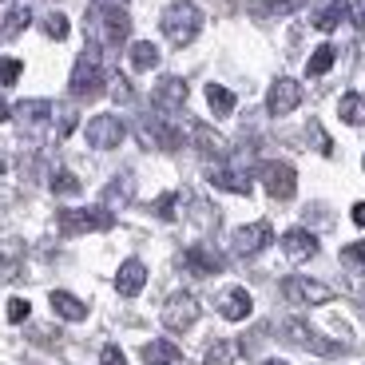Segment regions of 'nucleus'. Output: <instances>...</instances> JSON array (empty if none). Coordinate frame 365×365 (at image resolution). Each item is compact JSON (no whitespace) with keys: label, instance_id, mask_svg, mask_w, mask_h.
Returning <instances> with one entry per match:
<instances>
[{"label":"nucleus","instance_id":"1","mask_svg":"<svg viewBox=\"0 0 365 365\" xmlns=\"http://www.w3.org/2000/svg\"><path fill=\"white\" fill-rule=\"evenodd\" d=\"M103 83H108V72H103V52L96 44H88L80 52V60H76L72 68V83H68V91H72V100H91V96H100Z\"/></svg>","mask_w":365,"mask_h":365},{"label":"nucleus","instance_id":"28","mask_svg":"<svg viewBox=\"0 0 365 365\" xmlns=\"http://www.w3.org/2000/svg\"><path fill=\"white\" fill-rule=\"evenodd\" d=\"M207 103L215 115H230L235 111V91H227L222 83H207Z\"/></svg>","mask_w":365,"mask_h":365},{"label":"nucleus","instance_id":"24","mask_svg":"<svg viewBox=\"0 0 365 365\" xmlns=\"http://www.w3.org/2000/svg\"><path fill=\"white\" fill-rule=\"evenodd\" d=\"M20 262H24V242H20V238L0 242V278H16Z\"/></svg>","mask_w":365,"mask_h":365},{"label":"nucleus","instance_id":"22","mask_svg":"<svg viewBox=\"0 0 365 365\" xmlns=\"http://www.w3.org/2000/svg\"><path fill=\"white\" fill-rule=\"evenodd\" d=\"M182 354L175 341H147L143 346V365H179Z\"/></svg>","mask_w":365,"mask_h":365},{"label":"nucleus","instance_id":"4","mask_svg":"<svg viewBox=\"0 0 365 365\" xmlns=\"http://www.w3.org/2000/svg\"><path fill=\"white\" fill-rule=\"evenodd\" d=\"M195 322H199V302H195V294L179 290L163 302V326L171 329V334H187Z\"/></svg>","mask_w":365,"mask_h":365},{"label":"nucleus","instance_id":"33","mask_svg":"<svg viewBox=\"0 0 365 365\" xmlns=\"http://www.w3.org/2000/svg\"><path fill=\"white\" fill-rule=\"evenodd\" d=\"M44 32H48L52 40H64L68 32H72V24H68L64 12H48V16H44Z\"/></svg>","mask_w":365,"mask_h":365},{"label":"nucleus","instance_id":"46","mask_svg":"<svg viewBox=\"0 0 365 365\" xmlns=\"http://www.w3.org/2000/svg\"><path fill=\"white\" fill-rule=\"evenodd\" d=\"M361 163H365V159H361Z\"/></svg>","mask_w":365,"mask_h":365},{"label":"nucleus","instance_id":"3","mask_svg":"<svg viewBox=\"0 0 365 365\" xmlns=\"http://www.w3.org/2000/svg\"><path fill=\"white\" fill-rule=\"evenodd\" d=\"M115 215L108 207H80V210H60V230L64 235H88V230H111Z\"/></svg>","mask_w":365,"mask_h":365},{"label":"nucleus","instance_id":"11","mask_svg":"<svg viewBox=\"0 0 365 365\" xmlns=\"http://www.w3.org/2000/svg\"><path fill=\"white\" fill-rule=\"evenodd\" d=\"M302 103V88H298V80H274L270 83V96H266V111L270 115H290L294 108Z\"/></svg>","mask_w":365,"mask_h":365},{"label":"nucleus","instance_id":"37","mask_svg":"<svg viewBox=\"0 0 365 365\" xmlns=\"http://www.w3.org/2000/svg\"><path fill=\"white\" fill-rule=\"evenodd\" d=\"M76 131V111H60V119H56V135L68 139Z\"/></svg>","mask_w":365,"mask_h":365},{"label":"nucleus","instance_id":"35","mask_svg":"<svg viewBox=\"0 0 365 365\" xmlns=\"http://www.w3.org/2000/svg\"><path fill=\"white\" fill-rule=\"evenodd\" d=\"M175 207H179V195H159V199H155V215H159V219H175V215H179V210H175Z\"/></svg>","mask_w":365,"mask_h":365},{"label":"nucleus","instance_id":"9","mask_svg":"<svg viewBox=\"0 0 365 365\" xmlns=\"http://www.w3.org/2000/svg\"><path fill=\"white\" fill-rule=\"evenodd\" d=\"M282 294L290 302H298V306H322V302L334 298V290H329V286H322V282H314V278H286Z\"/></svg>","mask_w":365,"mask_h":365},{"label":"nucleus","instance_id":"40","mask_svg":"<svg viewBox=\"0 0 365 365\" xmlns=\"http://www.w3.org/2000/svg\"><path fill=\"white\" fill-rule=\"evenodd\" d=\"M111 83H115V88H111V96H115L119 103H123V100H131V83L123 80V76H111Z\"/></svg>","mask_w":365,"mask_h":365},{"label":"nucleus","instance_id":"6","mask_svg":"<svg viewBox=\"0 0 365 365\" xmlns=\"http://www.w3.org/2000/svg\"><path fill=\"white\" fill-rule=\"evenodd\" d=\"M282 334H286V341H294V346H302V349H310V354H322V357H338L341 354V346L338 341H326V338H318L306 322H298V318H290L282 326Z\"/></svg>","mask_w":365,"mask_h":365},{"label":"nucleus","instance_id":"15","mask_svg":"<svg viewBox=\"0 0 365 365\" xmlns=\"http://www.w3.org/2000/svg\"><path fill=\"white\" fill-rule=\"evenodd\" d=\"M250 310H255V302H250V294L242 290V286H230V290L219 294V314H222L227 322L250 318Z\"/></svg>","mask_w":365,"mask_h":365},{"label":"nucleus","instance_id":"30","mask_svg":"<svg viewBox=\"0 0 365 365\" xmlns=\"http://www.w3.org/2000/svg\"><path fill=\"white\" fill-rule=\"evenodd\" d=\"M235 341H210L207 346V357H202V365H230L235 361Z\"/></svg>","mask_w":365,"mask_h":365},{"label":"nucleus","instance_id":"39","mask_svg":"<svg viewBox=\"0 0 365 365\" xmlns=\"http://www.w3.org/2000/svg\"><path fill=\"white\" fill-rule=\"evenodd\" d=\"M28 310H32V306H28L24 298H12V302H9V322H24Z\"/></svg>","mask_w":365,"mask_h":365},{"label":"nucleus","instance_id":"38","mask_svg":"<svg viewBox=\"0 0 365 365\" xmlns=\"http://www.w3.org/2000/svg\"><path fill=\"white\" fill-rule=\"evenodd\" d=\"M100 365H128V357H123V349H119V346H103Z\"/></svg>","mask_w":365,"mask_h":365},{"label":"nucleus","instance_id":"32","mask_svg":"<svg viewBox=\"0 0 365 365\" xmlns=\"http://www.w3.org/2000/svg\"><path fill=\"white\" fill-rule=\"evenodd\" d=\"M341 266H346V270L365 274V238H361V242H349V247L341 250Z\"/></svg>","mask_w":365,"mask_h":365},{"label":"nucleus","instance_id":"25","mask_svg":"<svg viewBox=\"0 0 365 365\" xmlns=\"http://www.w3.org/2000/svg\"><path fill=\"white\" fill-rule=\"evenodd\" d=\"M338 115H341V123L361 128V123H365V91H346L341 103H338Z\"/></svg>","mask_w":365,"mask_h":365},{"label":"nucleus","instance_id":"13","mask_svg":"<svg viewBox=\"0 0 365 365\" xmlns=\"http://www.w3.org/2000/svg\"><path fill=\"white\" fill-rule=\"evenodd\" d=\"M282 250H286L290 262H310V258L318 255V238H314L310 230L294 227V230H286V235H282Z\"/></svg>","mask_w":365,"mask_h":365},{"label":"nucleus","instance_id":"5","mask_svg":"<svg viewBox=\"0 0 365 365\" xmlns=\"http://www.w3.org/2000/svg\"><path fill=\"white\" fill-rule=\"evenodd\" d=\"M274 242V230L270 222H250V227H238L235 238H230V250H235L238 258H255L258 250H266Z\"/></svg>","mask_w":365,"mask_h":365},{"label":"nucleus","instance_id":"23","mask_svg":"<svg viewBox=\"0 0 365 365\" xmlns=\"http://www.w3.org/2000/svg\"><path fill=\"white\" fill-rule=\"evenodd\" d=\"M52 310L60 314L64 322H83V318H88V306H83L76 294H68V290H56L52 294Z\"/></svg>","mask_w":365,"mask_h":365},{"label":"nucleus","instance_id":"18","mask_svg":"<svg viewBox=\"0 0 365 365\" xmlns=\"http://www.w3.org/2000/svg\"><path fill=\"white\" fill-rule=\"evenodd\" d=\"M207 179L219 187V191H235V195H250V179L242 171H230V167H210Z\"/></svg>","mask_w":365,"mask_h":365},{"label":"nucleus","instance_id":"2","mask_svg":"<svg viewBox=\"0 0 365 365\" xmlns=\"http://www.w3.org/2000/svg\"><path fill=\"white\" fill-rule=\"evenodd\" d=\"M159 28H163V36L171 40L175 48H187L195 36H199V28H202V12L195 9L191 0H175L171 9L163 12Z\"/></svg>","mask_w":365,"mask_h":365},{"label":"nucleus","instance_id":"27","mask_svg":"<svg viewBox=\"0 0 365 365\" xmlns=\"http://www.w3.org/2000/svg\"><path fill=\"white\" fill-rule=\"evenodd\" d=\"M131 68L135 72H151V68L159 64V48L155 44H147V40H139V44H131Z\"/></svg>","mask_w":365,"mask_h":365},{"label":"nucleus","instance_id":"21","mask_svg":"<svg viewBox=\"0 0 365 365\" xmlns=\"http://www.w3.org/2000/svg\"><path fill=\"white\" fill-rule=\"evenodd\" d=\"M195 143H199V151H207L210 159H227L230 155V143L219 135V131H210L207 123H199V128H195Z\"/></svg>","mask_w":365,"mask_h":365},{"label":"nucleus","instance_id":"10","mask_svg":"<svg viewBox=\"0 0 365 365\" xmlns=\"http://www.w3.org/2000/svg\"><path fill=\"white\" fill-rule=\"evenodd\" d=\"M91 20H100L103 36H108V44H123L131 32V16L123 9H108V4H96L91 9Z\"/></svg>","mask_w":365,"mask_h":365},{"label":"nucleus","instance_id":"45","mask_svg":"<svg viewBox=\"0 0 365 365\" xmlns=\"http://www.w3.org/2000/svg\"><path fill=\"white\" fill-rule=\"evenodd\" d=\"M0 175H4V159H0Z\"/></svg>","mask_w":365,"mask_h":365},{"label":"nucleus","instance_id":"31","mask_svg":"<svg viewBox=\"0 0 365 365\" xmlns=\"http://www.w3.org/2000/svg\"><path fill=\"white\" fill-rule=\"evenodd\" d=\"M329 68H334V48H329V44H322L318 52L310 56V64H306V76H326Z\"/></svg>","mask_w":365,"mask_h":365},{"label":"nucleus","instance_id":"42","mask_svg":"<svg viewBox=\"0 0 365 365\" xmlns=\"http://www.w3.org/2000/svg\"><path fill=\"white\" fill-rule=\"evenodd\" d=\"M354 222H357V227H365V202H357V207H354Z\"/></svg>","mask_w":365,"mask_h":365},{"label":"nucleus","instance_id":"34","mask_svg":"<svg viewBox=\"0 0 365 365\" xmlns=\"http://www.w3.org/2000/svg\"><path fill=\"white\" fill-rule=\"evenodd\" d=\"M52 191L56 195H80V179L72 171H56L52 175Z\"/></svg>","mask_w":365,"mask_h":365},{"label":"nucleus","instance_id":"20","mask_svg":"<svg viewBox=\"0 0 365 365\" xmlns=\"http://www.w3.org/2000/svg\"><path fill=\"white\" fill-rule=\"evenodd\" d=\"M346 16H349L346 0H329V4H322V9L314 12V28H318V32H334V28H338Z\"/></svg>","mask_w":365,"mask_h":365},{"label":"nucleus","instance_id":"29","mask_svg":"<svg viewBox=\"0 0 365 365\" xmlns=\"http://www.w3.org/2000/svg\"><path fill=\"white\" fill-rule=\"evenodd\" d=\"M298 4H302V0H255L250 12H255V16H290Z\"/></svg>","mask_w":365,"mask_h":365},{"label":"nucleus","instance_id":"17","mask_svg":"<svg viewBox=\"0 0 365 365\" xmlns=\"http://www.w3.org/2000/svg\"><path fill=\"white\" fill-rule=\"evenodd\" d=\"M187 270L199 274V278H210V274L222 270V258L215 255L210 247H191V250H187Z\"/></svg>","mask_w":365,"mask_h":365},{"label":"nucleus","instance_id":"43","mask_svg":"<svg viewBox=\"0 0 365 365\" xmlns=\"http://www.w3.org/2000/svg\"><path fill=\"white\" fill-rule=\"evenodd\" d=\"M4 119H12V108H9V100H0V123Z\"/></svg>","mask_w":365,"mask_h":365},{"label":"nucleus","instance_id":"44","mask_svg":"<svg viewBox=\"0 0 365 365\" xmlns=\"http://www.w3.org/2000/svg\"><path fill=\"white\" fill-rule=\"evenodd\" d=\"M258 365H290V361H282V357H266V361H258Z\"/></svg>","mask_w":365,"mask_h":365},{"label":"nucleus","instance_id":"8","mask_svg":"<svg viewBox=\"0 0 365 365\" xmlns=\"http://www.w3.org/2000/svg\"><path fill=\"white\" fill-rule=\"evenodd\" d=\"M258 175H262L266 195H274V199H294V191H298V171L290 163H262Z\"/></svg>","mask_w":365,"mask_h":365},{"label":"nucleus","instance_id":"36","mask_svg":"<svg viewBox=\"0 0 365 365\" xmlns=\"http://www.w3.org/2000/svg\"><path fill=\"white\" fill-rule=\"evenodd\" d=\"M20 72H24V64H20V60H9V56L0 60V83H16Z\"/></svg>","mask_w":365,"mask_h":365},{"label":"nucleus","instance_id":"16","mask_svg":"<svg viewBox=\"0 0 365 365\" xmlns=\"http://www.w3.org/2000/svg\"><path fill=\"white\" fill-rule=\"evenodd\" d=\"M143 286H147V266L139 262V258H128V262L119 266V274H115V290L123 294V298H135Z\"/></svg>","mask_w":365,"mask_h":365},{"label":"nucleus","instance_id":"14","mask_svg":"<svg viewBox=\"0 0 365 365\" xmlns=\"http://www.w3.org/2000/svg\"><path fill=\"white\" fill-rule=\"evenodd\" d=\"M151 100H155V108H159V111H179L182 103H187V83H182L179 76H167V80H159V83H155Z\"/></svg>","mask_w":365,"mask_h":365},{"label":"nucleus","instance_id":"41","mask_svg":"<svg viewBox=\"0 0 365 365\" xmlns=\"http://www.w3.org/2000/svg\"><path fill=\"white\" fill-rule=\"evenodd\" d=\"M349 16H354V24L365 32V0H354V4H349Z\"/></svg>","mask_w":365,"mask_h":365},{"label":"nucleus","instance_id":"12","mask_svg":"<svg viewBox=\"0 0 365 365\" xmlns=\"http://www.w3.org/2000/svg\"><path fill=\"white\" fill-rule=\"evenodd\" d=\"M139 139H143L147 147H159V151H175V147H182V135L171 128V123H163V119H143L139 123Z\"/></svg>","mask_w":365,"mask_h":365},{"label":"nucleus","instance_id":"7","mask_svg":"<svg viewBox=\"0 0 365 365\" xmlns=\"http://www.w3.org/2000/svg\"><path fill=\"white\" fill-rule=\"evenodd\" d=\"M123 135H128V123L119 115H96L88 123V143L100 147V151H111V147L123 143Z\"/></svg>","mask_w":365,"mask_h":365},{"label":"nucleus","instance_id":"19","mask_svg":"<svg viewBox=\"0 0 365 365\" xmlns=\"http://www.w3.org/2000/svg\"><path fill=\"white\" fill-rule=\"evenodd\" d=\"M52 111L56 108L48 100H24V103H16V108H12V115H16L20 128H36V123H44Z\"/></svg>","mask_w":365,"mask_h":365},{"label":"nucleus","instance_id":"26","mask_svg":"<svg viewBox=\"0 0 365 365\" xmlns=\"http://www.w3.org/2000/svg\"><path fill=\"white\" fill-rule=\"evenodd\" d=\"M28 20H32V12H28V9H9L4 16H0V40L20 36V32L28 28Z\"/></svg>","mask_w":365,"mask_h":365}]
</instances>
